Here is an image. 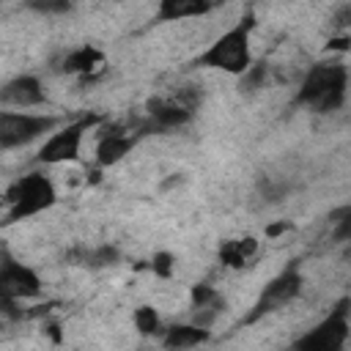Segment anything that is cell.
I'll list each match as a JSON object with an SVG mask.
<instances>
[{"instance_id": "2", "label": "cell", "mask_w": 351, "mask_h": 351, "mask_svg": "<svg viewBox=\"0 0 351 351\" xmlns=\"http://www.w3.org/2000/svg\"><path fill=\"white\" fill-rule=\"evenodd\" d=\"M346 96V69L340 63H318L307 71L299 88V104H310L318 112L335 110Z\"/></svg>"}, {"instance_id": "12", "label": "cell", "mask_w": 351, "mask_h": 351, "mask_svg": "<svg viewBox=\"0 0 351 351\" xmlns=\"http://www.w3.org/2000/svg\"><path fill=\"white\" fill-rule=\"evenodd\" d=\"M211 11L208 3H200V0H165L159 5V16L162 19H184V16H197V14H206Z\"/></svg>"}, {"instance_id": "3", "label": "cell", "mask_w": 351, "mask_h": 351, "mask_svg": "<svg viewBox=\"0 0 351 351\" xmlns=\"http://www.w3.org/2000/svg\"><path fill=\"white\" fill-rule=\"evenodd\" d=\"M5 203H8V222L27 219L55 203V186L44 173H27L8 186Z\"/></svg>"}, {"instance_id": "11", "label": "cell", "mask_w": 351, "mask_h": 351, "mask_svg": "<svg viewBox=\"0 0 351 351\" xmlns=\"http://www.w3.org/2000/svg\"><path fill=\"white\" fill-rule=\"evenodd\" d=\"M206 337H208V329H200L197 324H178L165 332V346L170 351H184V348L200 346Z\"/></svg>"}, {"instance_id": "13", "label": "cell", "mask_w": 351, "mask_h": 351, "mask_svg": "<svg viewBox=\"0 0 351 351\" xmlns=\"http://www.w3.org/2000/svg\"><path fill=\"white\" fill-rule=\"evenodd\" d=\"M129 148H132V140H129L126 134L112 132V134H107V137L99 143L96 159H99V165H115L118 159H123V154H129Z\"/></svg>"}, {"instance_id": "6", "label": "cell", "mask_w": 351, "mask_h": 351, "mask_svg": "<svg viewBox=\"0 0 351 351\" xmlns=\"http://www.w3.org/2000/svg\"><path fill=\"white\" fill-rule=\"evenodd\" d=\"M90 126V118L88 121H74V123H66L63 129H55L44 145L38 148V162L44 165H60V162H71L77 159L80 154V145H82V134L85 129Z\"/></svg>"}, {"instance_id": "10", "label": "cell", "mask_w": 351, "mask_h": 351, "mask_svg": "<svg viewBox=\"0 0 351 351\" xmlns=\"http://www.w3.org/2000/svg\"><path fill=\"white\" fill-rule=\"evenodd\" d=\"M148 112H151L154 123L162 126V129L181 126V123H186V121L192 118V110L184 107L178 99H154V101L148 104Z\"/></svg>"}, {"instance_id": "4", "label": "cell", "mask_w": 351, "mask_h": 351, "mask_svg": "<svg viewBox=\"0 0 351 351\" xmlns=\"http://www.w3.org/2000/svg\"><path fill=\"white\" fill-rule=\"evenodd\" d=\"M55 126H58V118L55 115L3 110L0 112V148L11 151V148H19V145H27L36 137L52 134Z\"/></svg>"}, {"instance_id": "5", "label": "cell", "mask_w": 351, "mask_h": 351, "mask_svg": "<svg viewBox=\"0 0 351 351\" xmlns=\"http://www.w3.org/2000/svg\"><path fill=\"white\" fill-rule=\"evenodd\" d=\"M348 332V302L343 299L326 318H321L293 343V351H343Z\"/></svg>"}, {"instance_id": "9", "label": "cell", "mask_w": 351, "mask_h": 351, "mask_svg": "<svg viewBox=\"0 0 351 351\" xmlns=\"http://www.w3.org/2000/svg\"><path fill=\"white\" fill-rule=\"evenodd\" d=\"M47 96H44V88L36 77L30 74H19L14 80H8L0 90V101L5 107H36L41 104Z\"/></svg>"}, {"instance_id": "15", "label": "cell", "mask_w": 351, "mask_h": 351, "mask_svg": "<svg viewBox=\"0 0 351 351\" xmlns=\"http://www.w3.org/2000/svg\"><path fill=\"white\" fill-rule=\"evenodd\" d=\"M255 252V241L252 239H244V241H225L219 247V258L225 266H241L250 255Z\"/></svg>"}, {"instance_id": "1", "label": "cell", "mask_w": 351, "mask_h": 351, "mask_svg": "<svg viewBox=\"0 0 351 351\" xmlns=\"http://www.w3.org/2000/svg\"><path fill=\"white\" fill-rule=\"evenodd\" d=\"M252 25H255L252 16H244L230 30H225L214 44H208V49L195 63L241 77L252 66V55H250V33H252Z\"/></svg>"}, {"instance_id": "14", "label": "cell", "mask_w": 351, "mask_h": 351, "mask_svg": "<svg viewBox=\"0 0 351 351\" xmlns=\"http://www.w3.org/2000/svg\"><path fill=\"white\" fill-rule=\"evenodd\" d=\"M101 63V52H96L93 47H80V49H71L66 58H63V71H90Z\"/></svg>"}, {"instance_id": "19", "label": "cell", "mask_w": 351, "mask_h": 351, "mask_svg": "<svg viewBox=\"0 0 351 351\" xmlns=\"http://www.w3.org/2000/svg\"><path fill=\"white\" fill-rule=\"evenodd\" d=\"M33 8L41 14H52V11H69V3H33Z\"/></svg>"}, {"instance_id": "8", "label": "cell", "mask_w": 351, "mask_h": 351, "mask_svg": "<svg viewBox=\"0 0 351 351\" xmlns=\"http://www.w3.org/2000/svg\"><path fill=\"white\" fill-rule=\"evenodd\" d=\"M0 291H3V299L5 302H14V299H30V296H38L41 293V277L14 261L8 252H3V263H0Z\"/></svg>"}, {"instance_id": "20", "label": "cell", "mask_w": 351, "mask_h": 351, "mask_svg": "<svg viewBox=\"0 0 351 351\" xmlns=\"http://www.w3.org/2000/svg\"><path fill=\"white\" fill-rule=\"evenodd\" d=\"M335 236H337V239H351V211H348V214L340 219V225H337Z\"/></svg>"}, {"instance_id": "18", "label": "cell", "mask_w": 351, "mask_h": 351, "mask_svg": "<svg viewBox=\"0 0 351 351\" xmlns=\"http://www.w3.org/2000/svg\"><path fill=\"white\" fill-rule=\"evenodd\" d=\"M154 271L162 274V277H170V271H173V255H167V252L154 255Z\"/></svg>"}, {"instance_id": "7", "label": "cell", "mask_w": 351, "mask_h": 351, "mask_svg": "<svg viewBox=\"0 0 351 351\" xmlns=\"http://www.w3.org/2000/svg\"><path fill=\"white\" fill-rule=\"evenodd\" d=\"M299 291H302V274H299L296 266H288L274 280H269V285L261 291V296H258L252 313L247 315V321H255V318H261V315H266L277 307H285Z\"/></svg>"}, {"instance_id": "17", "label": "cell", "mask_w": 351, "mask_h": 351, "mask_svg": "<svg viewBox=\"0 0 351 351\" xmlns=\"http://www.w3.org/2000/svg\"><path fill=\"white\" fill-rule=\"evenodd\" d=\"M332 22H335V27H340V30L351 27V3L337 5V8L332 11Z\"/></svg>"}, {"instance_id": "16", "label": "cell", "mask_w": 351, "mask_h": 351, "mask_svg": "<svg viewBox=\"0 0 351 351\" xmlns=\"http://www.w3.org/2000/svg\"><path fill=\"white\" fill-rule=\"evenodd\" d=\"M134 326H137V332L140 335H154L156 329H159V315H156V310L154 307H137L134 310Z\"/></svg>"}]
</instances>
